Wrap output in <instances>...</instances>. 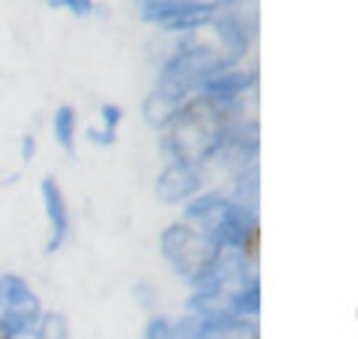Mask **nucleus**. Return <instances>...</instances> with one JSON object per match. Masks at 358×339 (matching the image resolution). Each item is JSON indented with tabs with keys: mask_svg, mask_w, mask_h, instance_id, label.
<instances>
[{
	"mask_svg": "<svg viewBox=\"0 0 358 339\" xmlns=\"http://www.w3.org/2000/svg\"><path fill=\"white\" fill-rule=\"evenodd\" d=\"M171 123V151L176 162L187 168H196L199 162L210 160L227 140V112L210 98L185 104Z\"/></svg>",
	"mask_w": 358,
	"mask_h": 339,
	"instance_id": "1",
	"label": "nucleus"
},
{
	"mask_svg": "<svg viewBox=\"0 0 358 339\" xmlns=\"http://www.w3.org/2000/svg\"><path fill=\"white\" fill-rule=\"evenodd\" d=\"M179 109H182V106H179L176 101H171V98L159 95L157 90L148 95V101H145V106H143V112H145V120H148V123H154V126H162V123L173 120Z\"/></svg>",
	"mask_w": 358,
	"mask_h": 339,
	"instance_id": "11",
	"label": "nucleus"
},
{
	"mask_svg": "<svg viewBox=\"0 0 358 339\" xmlns=\"http://www.w3.org/2000/svg\"><path fill=\"white\" fill-rule=\"evenodd\" d=\"M145 339H173V331H171V325H168L165 319H154V322L148 325Z\"/></svg>",
	"mask_w": 358,
	"mask_h": 339,
	"instance_id": "14",
	"label": "nucleus"
},
{
	"mask_svg": "<svg viewBox=\"0 0 358 339\" xmlns=\"http://www.w3.org/2000/svg\"><path fill=\"white\" fill-rule=\"evenodd\" d=\"M53 132H56L59 146L64 151H73V134H76V112H73V106H59L56 109Z\"/></svg>",
	"mask_w": 358,
	"mask_h": 339,
	"instance_id": "12",
	"label": "nucleus"
},
{
	"mask_svg": "<svg viewBox=\"0 0 358 339\" xmlns=\"http://www.w3.org/2000/svg\"><path fill=\"white\" fill-rule=\"evenodd\" d=\"M53 6H67V8L76 11L78 17H84V14L92 11V3H90V0H62V3H53Z\"/></svg>",
	"mask_w": 358,
	"mask_h": 339,
	"instance_id": "15",
	"label": "nucleus"
},
{
	"mask_svg": "<svg viewBox=\"0 0 358 339\" xmlns=\"http://www.w3.org/2000/svg\"><path fill=\"white\" fill-rule=\"evenodd\" d=\"M229 62L227 56L215 53L210 45H190L185 50H179L159 73V81H157V92L182 104V98L199 87L201 81H210L213 73L224 70Z\"/></svg>",
	"mask_w": 358,
	"mask_h": 339,
	"instance_id": "3",
	"label": "nucleus"
},
{
	"mask_svg": "<svg viewBox=\"0 0 358 339\" xmlns=\"http://www.w3.org/2000/svg\"><path fill=\"white\" fill-rule=\"evenodd\" d=\"M117 120H120V106L106 104V106L101 109V123L87 129V140H90V143H98V146H109V143L115 140V126H117Z\"/></svg>",
	"mask_w": 358,
	"mask_h": 339,
	"instance_id": "10",
	"label": "nucleus"
},
{
	"mask_svg": "<svg viewBox=\"0 0 358 339\" xmlns=\"http://www.w3.org/2000/svg\"><path fill=\"white\" fill-rule=\"evenodd\" d=\"M42 202H45V213H48L50 227H53L50 244L45 247V252H56L67 238V202H64V196H62V191H59L53 177L42 179Z\"/></svg>",
	"mask_w": 358,
	"mask_h": 339,
	"instance_id": "7",
	"label": "nucleus"
},
{
	"mask_svg": "<svg viewBox=\"0 0 358 339\" xmlns=\"http://www.w3.org/2000/svg\"><path fill=\"white\" fill-rule=\"evenodd\" d=\"M159 249H162L165 261L171 263V269L196 286L210 275V269L215 266V261L221 255V249L207 235H201L199 230H193L187 224H171L168 230H162Z\"/></svg>",
	"mask_w": 358,
	"mask_h": 339,
	"instance_id": "2",
	"label": "nucleus"
},
{
	"mask_svg": "<svg viewBox=\"0 0 358 339\" xmlns=\"http://www.w3.org/2000/svg\"><path fill=\"white\" fill-rule=\"evenodd\" d=\"M36 339H67V319H64L59 311L45 314L42 322H39Z\"/></svg>",
	"mask_w": 358,
	"mask_h": 339,
	"instance_id": "13",
	"label": "nucleus"
},
{
	"mask_svg": "<svg viewBox=\"0 0 358 339\" xmlns=\"http://www.w3.org/2000/svg\"><path fill=\"white\" fill-rule=\"evenodd\" d=\"M229 205H232V202H227V199H221V196L213 193V196H201V199H196V202L185 210V216L201 227V230H199L201 235L210 238V235L215 233V227L221 224L224 213L229 210Z\"/></svg>",
	"mask_w": 358,
	"mask_h": 339,
	"instance_id": "8",
	"label": "nucleus"
},
{
	"mask_svg": "<svg viewBox=\"0 0 358 339\" xmlns=\"http://www.w3.org/2000/svg\"><path fill=\"white\" fill-rule=\"evenodd\" d=\"M0 308H3V322L14 336V333H28L34 328L42 305L22 277L3 275L0 277Z\"/></svg>",
	"mask_w": 358,
	"mask_h": 339,
	"instance_id": "4",
	"label": "nucleus"
},
{
	"mask_svg": "<svg viewBox=\"0 0 358 339\" xmlns=\"http://www.w3.org/2000/svg\"><path fill=\"white\" fill-rule=\"evenodd\" d=\"M218 3H196V0H148L143 3V20L159 22L165 28H196L210 22Z\"/></svg>",
	"mask_w": 358,
	"mask_h": 339,
	"instance_id": "5",
	"label": "nucleus"
},
{
	"mask_svg": "<svg viewBox=\"0 0 358 339\" xmlns=\"http://www.w3.org/2000/svg\"><path fill=\"white\" fill-rule=\"evenodd\" d=\"M0 339H11V331L6 328V322L0 319Z\"/></svg>",
	"mask_w": 358,
	"mask_h": 339,
	"instance_id": "16",
	"label": "nucleus"
},
{
	"mask_svg": "<svg viewBox=\"0 0 358 339\" xmlns=\"http://www.w3.org/2000/svg\"><path fill=\"white\" fill-rule=\"evenodd\" d=\"M199 188H201V174H199L196 168L171 162V165L157 177L154 193H157V199H162V202H179V199H187L190 193H196Z\"/></svg>",
	"mask_w": 358,
	"mask_h": 339,
	"instance_id": "6",
	"label": "nucleus"
},
{
	"mask_svg": "<svg viewBox=\"0 0 358 339\" xmlns=\"http://www.w3.org/2000/svg\"><path fill=\"white\" fill-rule=\"evenodd\" d=\"M249 81H252V76H246V73H227V76H213V78L207 81V98L224 106L227 101H232L235 95H241V92L249 87Z\"/></svg>",
	"mask_w": 358,
	"mask_h": 339,
	"instance_id": "9",
	"label": "nucleus"
}]
</instances>
